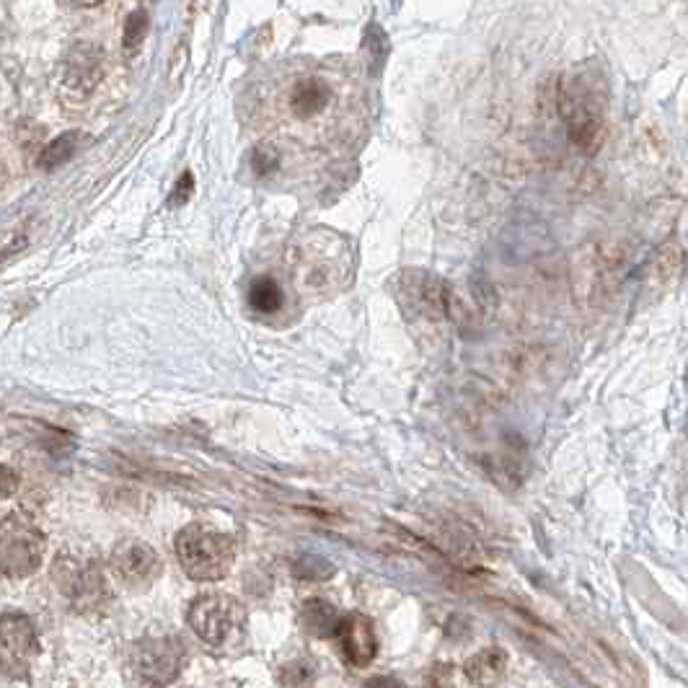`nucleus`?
<instances>
[{
	"label": "nucleus",
	"instance_id": "obj_5",
	"mask_svg": "<svg viewBox=\"0 0 688 688\" xmlns=\"http://www.w3.org/2000/svg\"><path fill=\"white\" fill-rule=\"evenodd\" d=\"M130 665L141 683H173L187 665V647L179 637H145L130 652Z\"/></svg>",
	"mask_w": 688,
	"mask_h": 688
},
{
	"label": "nucleus",
	"instance_id": "obj_18",
	"mask_svg": "<svg viewBox=\"0 0 688 688\" xmlns=\"http://www.w3.org/2000/svg\"><path fill=\"white\" fill-rule=\"evenodd\" d=\"M192 194H194V176H192L189 172H184L182 173V179L176 182V187H173L169 204H172V207H182V204L189 203V197H192Z\"/></svg>",
	"mask_w": 688,
	"mask_h": 688
},
{
	"label": "nucleus",
	"instance_id": "obj_12",
	"mask_svg": "<svg viewBox=\"0 0 688 688\" xmlns=\"http://www.w3.org/2000/svg\"><path fill=\"white\" fill-rule=\"evenodd\" d=\"M466 675L474 686H495L507 672V655L500 647H486L466 662Z\"/></svg>",
	"mask_w": 688,
	"mask_h": 688
},
{
	"label": "nucleus",
	"instance_id": "obj_4",
	"mask_svg": "<svg viewBox=\"0 0 688 688\" xmlns=\"http://www.w3.org/2000/svg\"><path fill=\"white\" fill-rule=\"evenodd\" d=\"M45 557V536L18 513L0 520V572L8 578H29Z\"/></svg>",
	"mask_w": 688,
	"mask_h": 688
},
{
	"label": "nucleus",
	"instance_id": "obj_14",
	"mask_svg": "<svg viewBox=\"0 0 688 688\" xmlns=\"http://www.w3.org/2000/svg\"><path fill=\"white\" fill-rule=\"evenodd\" d=\"M249 306L259 316H275L285 306V290L275 277H256L249 285Z\"/></svg>",
	"mask_w": 688,
	"mask_h": 688
},
{
	"label": "nucleus",
	"instance_id": "obj_3",
	"mask_svg": "<svg viewBox=\"0 0 688 688\" xmlns=\"http://www.w3.org/2000/svg\"><path fill=\"white\" fill-rule=\"evenodd\" d=\"M176 557L187 578L197 582H218L228 578L235 562L234 536L210 531L204 526H187L176 536Z\"/></svg>",
	"mask_w": 688,
	"mask_h": 688
},
{
	"label": "nucleus",
	"instance_id": "obj_16",
	"mask_svg": "<svg viewBox=\"0 0 688 688\" xmlns=\"http://www.w3.org/2000/svg\"><path fill=\"white\" fill-rule=\"evenodd\" d=\"M251 166H254L256 176H266V173L277 172V166H280L277 148L275 145H256L254 153H251Z\"/></svg>",
	"mask_w": 688,
	"mask_h": 688
},
{
	"label": "nucleus",
	"instance_id": "obj_1",
	"mask_svg": "<svg viewBox=\"0 0 688 688\" xmlns=\"http://www.w3.org/2000/svg\"><path fill=\"white\" fill-rule=\"evenodd\" d=\"M559 114L572 142L593 153L606 135L609 117V78L598 63H582L559 80Z\"/></svg>",
	"mask_w": 688,
	"mask_h": 688
},
{
	"label": "nucleus",
	"instance_id": "obj_6",
	"mask_svg": "<svg viewBox=\"0 0 688 688\" xmlns=\"http://www.w3.org/2000/svg\"><path fill=\"white\" fill-rule=\"evenodd\" d=\"M39 655V637L24 613L0 616V671L11 678H26Z\"/></svg>",
	"mask_w": 688,
	"mask_h": 688
},
{
	"label": "nucleus",
	"instance_id": "obj_7",
	"mask_svg": "<svg viewBox=\"0 0 688 688\" xmlns=\"http://www.w3.org/2000/svg\"><path fill=\"white\" fill-rule=\"evenodd\" d=\"M52 578L60 585V593H65L78 609H99L107 598V579L94 564L78 562L60 557L55 562Z\"/></svg>",
	"mask_w": 688,
	"mask_h": 688
},
{
	"label": "nucleus",
	"instance_id": "obj_15",
	"mask_svg": "<svg viewBox=\"0 0 688 688\" xmlns=\"http://www.w3.org/2000/svg\"><path fill=\"white\" fill-rule=\"evenodd\" d=\"M80 145H83V135H80V132H65V135H60L57 141H52L47 148H45V153L39 158V166H42L45 172L60 169L63 163H68L70 158L78 153Z\"/></svg>",
	"mask_w": 688,
	"mask_h": 688
},
{
	"label": "nucleus",
	"instance_id": "obj_9",
	"mask_svg": "<svg viewBox=\"0 0 688 688\" xmlns=\"http://www.w3.org/2000/svg\"><path fill=\"white\" fill-rule=\"evenodd\" d=\"M334 637L339 641V650L349 665L368 668L378 655V634L373 621L362 613H349L339 619Z\"/></svg>",
	"mask_w": 688,
	"mask_h": 688
},
{
	"label": "nucleus",
	"instance_id": "obj_19",
	"mask_svg": "<svg viewBox=\"0 0 688 688\" xmlns=\"http://www.w3.org/2000/svg\"><path fill=\"white\" fill-rule=\"evenodd\" d=\"M18 489V474L8 466H0V500L16 495Z\"/></svg>",
	"mask_w": 688,
	"mask_h": 688
},
{
	"label": "nucleus",
	"instance_id": "obj_8",
	"mask_svg": "<svg viewBox=\"0 0 688 688\" xmlns=\"http://www.w3.org/2000/svg\"><path fill=\"white\" fill-rule=\"evenodd\" d=\"M111 567L122 582L132 585V588H145L158 578L161 559L151 544L138 541V538H127V541H120L117 548L111 551Z\"/></svg>",
	"mask_w": 688,
	"mask_h": 688
},
{
	"label": "nucleus",
	"instance_id": "obj_17",
	"mask_svg": "<svg viewBox=\"0 0 688 688\" xmlns=\"http://www.w3.org/2000/svg\"><path fill=\"white\" fill-rule=\"evenodd\" d=\"M145 34H148V16H145V11H135L132 16L127 18L125 47L132 49V52H135V49H138L142 45Z\"/></svg>",
	"mask_w": 688,
	"mask_h": 688
},
{
	"label": "nucleus",
	"instance_id": "obj_20",
	"mask_svg": "<svg viewBox=\"0 0 688 688\" xmlns=\"http://www.w3.org/2000/svg\"><path fill=\"white\" fill-rule=\"evenodd\" d=\"M63 5H70V8H94L101 0H60Z\"/></svg>",
	"mask_w": 688,
	"mask_h": 688
},
{
	"label": "nucleus",
	"instance_id": "obj_13",
	"mask_svg": "<svg viewBox=\"0 0 688 688\" xmlns=\"http://www.w3.org/2000/svg\"><path fill=\"white\" fill-rule=\"evenodd\" d=\"M339 619H342L339 610L334 609L328 600H321V598L306 600L303 609H300V624L306 626L313 637H334Z\"/></svg>",
	"mask_w": 688,
	"mask_h": 688
},
{
	"label": "nucleus",
	"instance_id": "obj_2",
	"mask_svg": "<svg viewBox=\"0 0 688 688\" xmlns=\"http://www.w3.org/2000/svg\"><path fill=\"white\" fill-rule=\"evenodd\" d=\"M192 631L220 652H235L246 640L249 616L241 600L223 593H204L192 600L187 613Z\"/></svg>",
	"mask_w": 688,
	"mask_h": 688
},
{
	"label": "nucleus",
	"instance_id": "obj_11",
	"mask_svg": "<svg viewBox=\"0 0 688 688\" xmlns=\"http://www.w3.org/2000/svg\"><path fill=\"white\" fill-rule=\"evenodd\" d=\"M287 104H290V111H293L296 120L311 122L318 114H324L328 104H331V86L324 78L306 76L293 86Z\"/></svg>",
	"mask_w": 688,
	"mask_h": 688
},
{
	"label": "nucleus",
	"instance_id": "obj_10",
	"mask_svg": "<svg viewBox=\"0 0 688 688\" xmlns=\"http://www.w3.org/2000/svg\"><path fill=\"white\" fill-rule=\"evenodd\" d=\"M414 277L404 275V296L412 300V306L430 318H453L455 296L451 287L435 275H424V272H412Z\"/></svg>",
	"mask_w": 688,
	"mask_h": 688
}]
</instances>
